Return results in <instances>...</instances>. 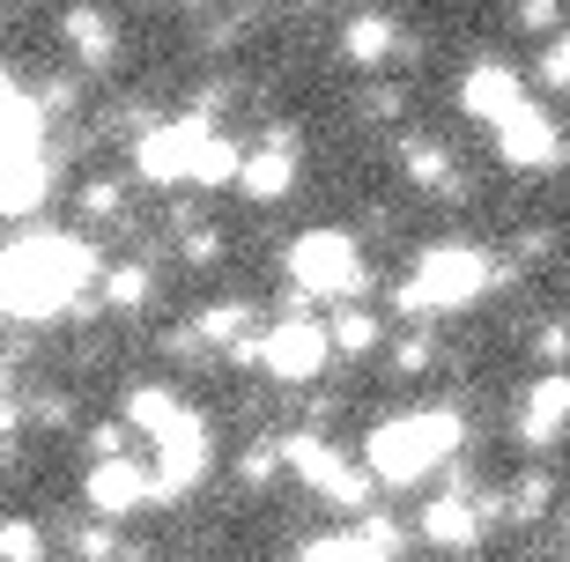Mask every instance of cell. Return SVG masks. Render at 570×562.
Returning a JSON list of instances; mask_svg holds the SVG:
<instances>
[{
    "label": "cell",
    "instance_id": "1",
    "mask_svg": "<svg viewBox=\"0 0 570 562\" xmlns=\"http://www.w3.org/2000/svg\"><path fill=\"white\" fill-rule=\"evenodd\" d=\"M97 282V245L67 237V229H30L0 252V318H60L82 304V289Z\"/></svg>",
    "mask_w": 570,
    "mask_h": 562
},
{
    "label": "cell",
    "instance_id": "2",
    "mask_svg": "<svg viewBox=\"0 0 570 562\" xmlns=\"http://www.w3.org/2000/svg\"><path fill=\"white\" fill-rule=\"evenodd\" d=\"M460 444H466V422L452 415V407H407V415L371 422L363 466H371L385 489H415V481H430L438 466H452Z\"/></svg>",
    "mask_w": 570,
    "mask_h": 562
},
{
    "label": "cell",
    "instance_id": "3",
    "mask_svg": "<svg viewBox=\"0 0 570 562\" xmlns=\"http://www.w3.org/2000/svg\"><path fill=\"white\" fill-rule=\"evenodd\" d=\"M497 259L482 245H430L415 252V274L401 282V312L407 318H430V312H466V304H482L489 282H497Z\"/></svg>",
    "mask_w": 570,
    "mask_h": 562
},
{
    "label": "cell",
    "instance_id": "4",
    "mask_svg": "<svg viewBox=\"0 0 570 562\" xmlns=\"http://www.w3.org/2000/svg\"><path fill=\"white\" fill-rule=\"evenodd\" d=\"M289 282L304 296H334V304H356L363 289H371V259H363V245L348 237V229H304L289 245Z\"/></svg>",
    "mask_w": 570,
    "mask_h": 562
},
{
    "label": "cell",
    "instance_id": "5",
    "mask_svg": "<svg viewBox=\"0 0 570 562\" xmlns=\"http://www.w3.org/2000/svg\"><path fill=\"white\" fill-rule=\"evenodd\" d=\"M326 355H334V326L312 318V312H289L259 334V371L282 377V385H312L326 371Z\"/></svg>",
    "mask_w": 570,
    "mask_h": 562
},
{
    "label": "cell",
    "instance_id": "6",
    "mask_svg": "<svg viewBox=\"0 0 570 562\" xmlns=\"http://www.w3.org/2000/svg\"><path fill=\"white\" fill-rule=\"evenodd\" d=\"M282 466H289L296 481H312L334 511H371V466H348V459L326 437H312V430H304V437H282Z\"/></svg>",
    "mask_w": 570,
    "mask_h": 562
},
{
    "label": "cell",
    "instance_id": "7",
    "mask_svg": "<svg viewBox=\"0 0 570 562\" xmlns=\"http://www.w3.org/2000/svg\"><path fill=\"white\" fill-rule=\"evenodd\" d=\"M215 126L208 119H164L148 126L141 141H134V170H141L148 186H186L193 164H200V148H208Z\"/></svg>",
    "mask_w": 570,
    "mask_h": 562
},
{
    "label": "cell",
    "instance_id": "8",
    "mask_svg": "<svg viewBox=\"0 0 570 562\" xmlns=\"http://www.w3.org/2000/svg\"><path fill=\"white\" fill-rule=\"evenodd\" d=\"M570 156V141H563V126L549 119V105H519L511 119H497V164L504 170H556Z\"/></svg>",
    "mask_w": 570,
    "mask_h": 562
},
{
    "label": "cell",
    "instance_id": "9",
    "mask_svg": "<svg viewBox=\"0 0 570 562\" xmlns=\"http://www.w3.org/2000/svg\"><path fill=\"white\" fill-rule=\"evenodd\" d=\"M215 459V437L200 415H178L170 430H156V496H186L193 481L208 474Z\"/></svg>",
    "mask_w": 570,
    "mask_h": 562
},
{
    "label": "cell",
    "instance_id": "10",
    "mask_svg": "<svg viewBox=\"0 0 570 562\" xmlns=\"http://www.w3.org/2000/svg\"><path fill=\"white\" fill-rule=\"evenodd\" d=\"M519 105H527V82H519V67H504V60H474V67L460 75V111H466V119L497 126V119H511Z\"/></svg>",
    "mask_w": 570,
    "mask_h": 562
},
{
    "label": "cell",
    "instance_id": "11",
    "mask_svg": "<svg viewBox=\"0 0 570 562\" xmlns=\"http://www.w3.org/2000/svg\"><path fill=\"white\" fill-rule=\"evenodd\" d=\"M141 503H156V474L134 466V459H97V474H89V511L97 519H134Z\"/></svg>",
    "mask_w": 570,
    "mask_h": 562
},
{
    "label": "cell",
    "instance_id": "12",
    "mask_svg": "<svg viewBox=\"0 0 570 562\" xmlns=\"http://www.w3.org/2000/svg\"><path fill=\"white\" fill-rule=\"evenodd\" d=\"M245 200H259V208H275V200H289L296 193V134L282 126V134H267L259 148H245Z\"/></svg>",
    "mask_w": 570,
    "mask_h": 562
},
{
    "label": "cell",
    "instance_id": "13",
    "mask_svg": "<svg viewBox=\"0 0 570 562\" xmlns=\"http://www.w3.org/2000/svg\"><path fill=\"white\" fill-rule=\"evenodd\" d=\"M570 430V371H549L527 385V407H519V444L527 452H549Z\"/></svg>",
    "mask_w": 570,
    "mask_h": 562
},
{
    "label": "cell",
    "instance_id": "14",
    "mask_svg": "<svg viewBox=\"0 0 570 562\" xmlns=\"http://www.w3.org/2000/svg\"><path fill=\"white\" fill-rule=\"evenodd\" d=\"M482 533H489L482 496H460V489H452V496H430V503H423V541H430V548H452V555H466Z\"/></svg>",
    "mask_w": 570,
    "mask_h": 562
},
{
    "label": "cell",
    "instance_id": "15",
    "mask_svg": "<svg viewBox=\"0 0 570 562\" xmlns=\"http://www.w3.org/2000/svg\"><path fill=\"white\" fill-rule=\"evenodd\" d=\"M45 193H52V156H45V148L0 164V215H38Z\"/></svg>",
    "mask_w": 570,
    "mask_h": 562
},
{
    "label": "cell",
    "instance_id": "16",
    "mask_svg": "<svg viewBox=\"0 0 570 562\" xmlns=\"http://www.w3.org/2000/svg\"><path fill=\"white\" fill-rule=\"evenodd\" d=\"M30 148H45V105L38 97H0V164L8 156H30Z\"/></svg>",
    "mask_w": 570,
    "mask_h": 562
},
{
    "label": "cell",
    "instance_id": "17",
    "mask_svg": "<svg viewBox=\"0 0 570 562\" xmlns=\"http://www.w3.org/2000/svg\"><path fill=\"white\" fill-rule=\"evenodd\" d=\"M393 45H401V22H393V16H348V22H341V52H348L356 67L393 60Z\"/></svg>",
    "mask_w": 570,
    "mask_h": 562
},
{
    "label": "cell",
    "instance_id": "18",
    "mask_svg": "<svg viewBox=\"0 0 570 562\" xmlns=\"http://www.w3.org/2000/svg\"><path fill=\"white\" fill-rule=\"evenodd\" d=\"M67 45H75V60H89V67H111V52H119V30H111V16L105 8H67Z\"/></svg>",
    "mask_w": 570,
    "mask_h": 562
},
{
    "label": "cell",
    "instance_id": "19",
    "mask_svg": "<svg viewBox=\"0 0 570 562\" xmlns=\"http://www.w3.org/2000/svg\"><path fill=\"white\" fill-rule=\"evenodd\" d=\"M245 326H253V304H208V312H193V341H208V348H245Z\"/></svg>",
    "mask_w": 570,
    "mask_h": 562
},
{
    "label": "cell",
    "instance_id": "20",
    "mask_svg": "<svg viewBox=\"0 0 570 562\" xmlns=\"http://www.w3.org/2000/svg\"><path fill=\"white\" fill-rule=\"evenodd\" d=\"M245 178V148L230 141V134H208V148H200V164H193V186H237Z\"/></svg>",
    "mask_w": 570,
    "mask_h": 562
},
{
    "label": "cell",
    "instance_id": "21",
    "mask_svg": "<svg viewBox=\"0 0 570 562\" xmlns=\"http://www.w3.org/2000/svg\"><path fill=\"white\" fill-rule=\"evenodd\" d=\"M401 170L415 178V186H452V148L415 134V141H401Z\"/></svg>",
    "mask_w": 570,
    "mask_h": 562
},
{
    "label": "cell",
    "instance_id": "22",
    "mask_svg": "<svg viewBox=\"0 0 570 562\" xmlns=\"http://www.w3.org/2000/svg\"><path fill=\"white\" fill-rule=\"evenodd\" d=\"M296 562H393V548H379L371 533H334V541H312Z\"/></svg>",
    "mask_w": 570,
    "mask_h": 562
},
{
    "label": "cell",
    "instance_id": "23",
    "mask_svg": "<svg viewBox=\"0 0 570 562\" xmlns=\"http://www.w3.org/2000/svg\"><path fill=\"white\" fill-rule=\"evenodd\" d=\"M178 415H186V407L170 400V385H134V393H127V422H134V430H170Z\"/></svg>",
    "mask_w": 570,
    "mask_h": 562
},
{
    "label": "cell",
    "instance_id": "24",
    "mask_svg": "<svg viewBox=\"0 0 570 562\" xmlns=\"http://www.w3.org/2000/svg\"><path fill=\"white\" fill-rule=\"evenodd\" d=\"M326 326H334V355H371V348H379V334H385L379 318L356 312V304H348L341 318H326Z\"/></svg>",
    "mask_w": 570,
    "mask_h": 562
},
{
    "label": "cell",
    "instance_id": "25",
    "mask_svg": "<svg viewBox=\"0 0 570 562\" xmlns=\"http://www.w3.org/2000/svg\"><path fill=\"white\" fill-rule=\"evenodd\" d=\"M0 562H45V533L30 519H0Z\"/></svg>",
    "mask_w": 570,
    "mask_h": 562
},
{
    "label": "cell",
    "instance_id": "26",
    "mask_svg": "<svg viewBox=\"0 0 570 562\" xmlns=\"http://www.w3.org/2000/svg\"><path fill=\"white\" fill-rule=\"evenodd\" d=\"M105 296H111V304H119V312H134V304H141V296H148V267H141V259H134V267H111Z\"/></svg>",
    "mask_w": 570,
    "mask_h": 562
},
{
    "label": "cell",
    "instance_id": "27",
    "mask_svg": "<svg viewBox=\"0 0 570 562\" xmlns=\"http://www.w3.org/2000/svg\"><path fill=\"white\" fill-rule=\"evenodd\" d=\"M504 503H511V519H541V511H549V481L527 474L519 489H504Z\"/></svg>",
    "mask_w": 570,
    "mask_h": 562
},
{
    "label": "cell",
    "instance_id": "28",
    "mask_svg": "<svg viewBox=\"0 0 570 562\" xmlns=\"http://www.w3.org/2000/svg\"><path fill=\"white\" fill-rule=\"evenodd\" d=\"M511 16H519V30H533V38H549L556 22H563V0H519Z\"/></svg>",
    "mask_w": 570,
    "mask_h": 562
},
{
    "label": "cell",
    "instance_id": "29",
    "mask_svg": "<svg viewBox=\"0 0 570 562\" xmlns=\"http://www.w3.org/2000/svg\"><path fill=\"white\" fill-rule=\"evenodd\" d=\"M82 215H89V223H111V215H119V186H111V178L82 186Z\"/></svg>",
    "mask_w": 570,
    "mask_h": 562
},
{
    "label": "cell",
    "instance_id": "30",
    "mask_svg": "<svg viewBox=\"0 0 570 562\" xmlns=\"http://www.w3.org/2000/svg\"><path fill=\"white\" fill-rule=\"evenodd\" d=\"M541 82H549V89H570V30L549 45V52H541Z\"/></svg>",
    "mask_w": 570,
    "mask_h": 562
},
{
    "label": "cell",
    "instance_id": "31",
    "mask_svg": "<svg viewBox=\"0 0 570 562\" xmlns=\"http://www.w3.org/2000/svg\"><path fill=\"white\" fill-rule=\"evenodd\" d=\"M186 259H193V267H215V259H223V237H215V229H193V237H186Z\"/></svg>",
    "mask_w": 570,
    "mask_h": 562
},
{
    "label": "cell",
    "instance_id": "32",
    "mask_svg": "<svg viewBox=\"0 0 570 562\" xmlns=\"http://www.w3.org/2000/svg\"><path fill=\"white\" fill-rule=\"evenodd\" d=\"M393 363H401V377H415V371H423V363H430V334H407Z\"/></svg>",
    "mask_w": 570,
    "mask_h": 562
},
{
    "label": "cell",
    "instance_id": "33",
    "mask_svg": "<svg viewBox=\"0 0 570 562\" xmlns=\"http://www.w3.org/2000/svg\"><path fill=\"white\" fill-rule=\"evenodd\" d=\"M75 555L82 562H119V548H111V533H75Z\"/></svg>",
    "mask_w": 570,
    "mask_h": 562
},
{
    "label": "cell",
    "instance_id": "34",
    "mask_svg": "<svg viewBox=\"0 0 570 562\" xmlns=\"http://www.w3.org/2000/svg\"><path fill=\"white\" fill-rule=\"evenodd\" d=\"M533 348H541V355H570V326H563V318H556V326H541V334H533Z\"/></svg>",
    "mask_w": 570,
    "mask_h": 562
},
{
    "label": "cell",
    "instance_id": "35",
    "mask_svg": "<svg viewBox=\"0 0 570 562\" xmlns=\"http://www.w3.org/2000/svg\"><path fill=\"white\" fill-rule=\"evenodd\" d=\"M8 430H16V400H0V437H8Z\"/></svg>",
    "mask_w": 570,
    "mask_h": 562
},
{
    "label": "cell",
    "instance_id": "36",
    "mask_svg": "<svg viewBox=\"0 0 570 562\" xmlns=\"http://www.w3.org/2000/svg\"><path fill=\"white\" fill-rule=\"evenodd\" d=\"M0 400H8V363H0Z\"/></svg>",
    "mask_w": 570,
    "mask_h": 562
},
{
    "label": "cell",
    "instance_id": "37",
    "mask_svg": "<svg viewBox=\"0 0 570 562\" xmlns=\"http://www.w3.org/2000/svg\"><path fill=\"white\" fill-rule=\"evenodd\" d=\"M8 89H16V82H8V67H0V97H8Z\"/></svg>",
    "mask_w": 570,
    "mask_h": 562
},
{
    "label": "cell",
    "instance_id": "38",
    "mask_svg": "<svg viewBox=\"0 0 570 562\" xmlns=\"http://www.w3.org/2000/svg\"><path fill=\"white\" fill-rule=\"evenodd\" d=\"M563 541H570V519H563Z\"/></svg>",
    "mask_w": 570,
    "mask_h": 562
}]
</instances>
